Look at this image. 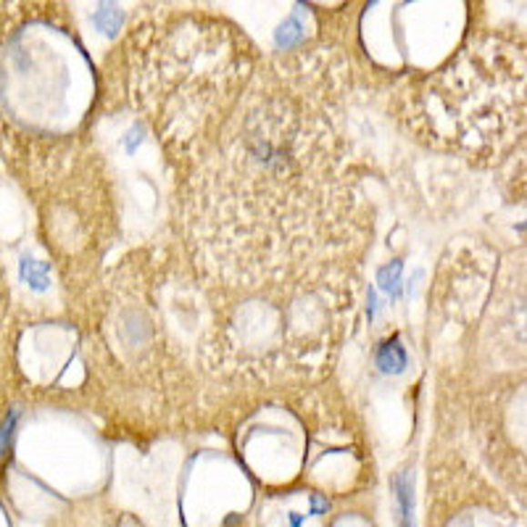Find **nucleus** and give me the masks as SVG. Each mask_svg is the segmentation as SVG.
Instances as JSON below:
<instances>
[{"label":"nucleus","instance_id":"nucleus-1","mask_svg":"<svg viewBox=\"0 0 527 527\" xmlns=\"http://www.w3.org/2000/svg\"><path fill=\"white\" fill-rule=\"evenodd\" d=\"M367 93L338 43L261 58L222 129L169 179V235L208 301L364 277L377 208L351 114Z\"/></svg>","mask_w":527,"mask_h":527},{"label":"nucleus","instance_id":"nucleus-2","mask_svg":"<svg viewBox=\"0 0 527 527\" xmlns=\"http://www.w3.org/2000/svg\"><path fill=\"white\" fill-rule=\"evenodd\" d=\"M72 309L85 396L117 435L222 427L211 375V309L172 235L122 253Z\"/></svg>","mask_w":527,"mask_h":527},{"label":"nucleus","instance_id":"nucleus-3","mask_svg":"<svg viewBox=\"0 0 527 527\" xmlns=\"http://www.w3.org/2000/svg\"><path fill=\"white\" fill-rule=\"evenodd\" d=\"M261 58L222 14L153 0L135 11L103 61L98 119L132 114L151 132L172 179L222 129Z\"/></svg>","mask_w":527,"mask_h":527},{"label":"nucleus","instance_id":"nucleus-4","mask_svg":"<svg viewBox=\"0 0 527 527\" xmlns=\"http://www.w3.org/2000/svg\"><path fill=\"white\" fill-rule=\"evenodd\" d=\"M372 96L414 146L496 172L527 137V35L480 29L435 72Z\"/></svg>","mask_w":527,"mask_h":527},{"label":"nucleus","instance_id":"nucleus-5","mask_svg":"<svg viewBox=\"0 0 527 527\" xmlns=\"http://www.w3.org/2000/svg\"><path fill=\"white\" fill-rule=\"evenodd\" d=\"M8 161L37 203L46 246L66 301H82L106 269L119 238V196L96 132L76 137L5 135Z\"/></svg>","mask_w":527,"mask_h":527},{"label":"nucleus","instance_id":"nucleus-6","mask_svg":"<svg viewBox=\"0 0 527 527\" xmlns=\"http://www.w3.org/2000/svg\"><path fill=\"white\" fill-rule=\"evenodd\" d=\"M453 329L461 361L446 375L441 401L491 377L527 367V246L493 251L482 243L449 248L430 285V327Z\"/></svg>","mask_w":527,"mask_h":527},{"label":"nucleus","instance_id":"nucleus-7","mask_svg":"<svg viewBox=\"0 0 527 527\" xmlns=\"http://www.w3.org/2000/svg\"><path fill=\"white\" fill-rule=\"evenodd\" d=\"M0 61H5V98L22 125L29 98L46 93L56 137L96 132L101 69L90 61L66 0H0Z\"/></svg>","mask_w":527,"mask_h":527},{"label":"nucleus","instance_id":"nucleus-8","mask_svg":"<svg viewBox=\"0 0 527 527\" xmlns=\"http://www.w3.org/2000/svg\"><path fill=\"white\" fill-rule=\"evenodd\" d=\"M477 22V0H359L335 43L380 93L443 66L480 32Z\"/></svg>","mask_w":527,"mask_h":527},{"label":"nucleus","instance_id":"nucleus-9","mask_svg":"<svg viewBox=\"0 0 527 527\" xmlns=\"http://www.w3.org/2000/svg\"><path fill=\"white\" fill-rule=\"evenodd\" d=\"M475 461L502 488L527 502V367L449 399Z\"/></svg>","mask_w":527,"mask_h":527},{"label":"nucleus","instance_id":"nucleus-10","mask_svg":"<svg viewBox=\"0 0 527 527\" xmlns=\"http://www.w3.org/2000/svg\"><path fill=\"white\" fill-rule=\"evenodd\" d=\"M427 527H527L512 496L461 449H441L427 472Z\"/></svg>","mask_w":527,"mask_h":527},{"label":"nucleus","instance_id":"nucleus-11","mask_svg":"<svg viewBox=\"0 0 527 527\" xmlns=\"http://www.w3.org/2000/svg\"><path fill=\"white\" fill-rule=\"evenodd\" d=\"M493 175L499 179L503 201L527 208V137L520 143V148L503 161L502 169H496Z\"/></svg>","mask_w":527,"mask_h":527},{"label":"nucleus","instance_id":"nucleus-12","mask_svg":"<svg viewBox=\"0 0 527 527\" xmlns=\"http://www.w3.org/2000/svg\"><path fill=\"white\" fill-rule=\"evenodd\" d=\"M301 3L314 14V19L319 25V40H329L335 26H343L346 14L351 16L353 5L359 0H301Z\"/></svg>","mask_w":527,"mask_h":527},{"label":"nucleus","instance_id":"nucleus-13","mask_svg":"<svg viewBox=\"0 0 527 527\" xmlns=\"http://www.w3.org/2000/svg\"><path fill=\"white\" fill-rule=\"evenodd\" d=\"M96 26L101 29L106 37H119L122 29H125V16L119 11V3L117 0H101L98 3V11H96Z\"/></svg>","mask_w":527,"mask_h":527},{"label":"nucleus","instance_id":"nucleus-14","mask_svg":"<svg viewBox=\"0 0 527 527\" xmlns=\"http://www.w3.org/2000/svg\"><path fill=\"white\" fill-rule=\"evenodd\" d=\"M51 267L53 264H46V261H29V258H25L22 267H19V275H22V279L29 288H35L40 293V290H48V285H51Z\"/></svg>","mask_w":527,"mask_h":527},{"label":"nucleus","instance_id":"nucleus-15","mask_svg":"<svg viewBox=\"0 0 527 527\" xmlns=\"http://www.w3.org/2000/svg\"><path fill=\"white\" fill-rule=\"evenodd\" d=\"M8 319H11V293H8L5 275L0 267V340L8 338Z\"/></svg>","mask_w":527,"mask_h":527},{"label":"nucleus","instance_id":"nucleus-16","mask_svg":"<svg viewBox=\"0 0 527 527\" xmlns=\"http://www.w3.org/2000/svg\"><path fill=\"white\" fill-rule=\"evenodd\" d=\"M396 491L401 502V522L403 527H411V482L406 477H396Z\"/></svg>","mask_w":527,"mask_h":527}]
</instances>
